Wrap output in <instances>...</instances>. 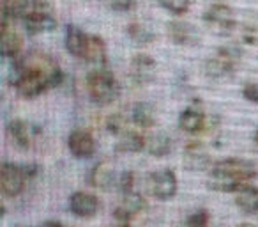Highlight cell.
<instances>
[{
  "label": "cell",
  "instance_id": "31",
  "mask_svg": "<svg viewBox=\"0 0 258 227\" xmlns=\"http://www.w3.org/2000/svg\"><path fill=\"white\" fill-rule=\"evenodd\" d=\"M133 172H124L120 177H118V187H120V190L124 192V194H127V192H131V187H133Z\"/></svg>",
  "mask_w": 258,
  "mask_h": 227
},
{
  "label": "cell",
  "instance_id": "6",
  "mask_svg": "<svg viewBox=\"0 0 258 227\" xmlns=\"http://www.w3.org/2000/svg\"><path fill=\"white\" fill-rule=\"evenodd\" d=\"M149 192L159 201H168L177 194V177L172 170H158L149 176Z\"/></svg>",
  "mask_w": 258,
  "mask_h": 227
},
{
  "label": "cell",
  "instance_id": "35",
  "mask_svg": "<svg viewBox=\"0 0 258 227\" xmlns=\"http://www.w3.org/2000/svg\"><path fill=\"white\" fill-rule=\"evenodd\" d=\"M122 227H127V225H122Z\"/></svg>",
  "mask_w": 258,
  "mask_h": 227
},
{
  "label": "cell",
  "instance_id": "18",
  "mask_svg": "<svg viewBox=\"0 0 258 227\" xmlns=\"http://www.w3.org/2000/svg\"><path fill=\"white\" fill-rule=\"evenodd\" d=\"M87 41H89V34H85L75 25L68 27V30H66V48L71 55L82 59L83 54H85Z\"/></svg>",
  "mask_w": 258,
  "mask_h": 227
},
{
  "label": "cell",
  "instance_id": "11",
  "mask_svg": "<svg viewBox=\"0 0 258 227\" xmlns=\"http://www.w3.org/2000/svg\"><path fill=\"white\" fill-rule=\"evenodd\" d=\"M68 148L76 158H89L96 151V141L85 130H75L68 139Z\"/></svg>",
  "mask_w": 258,
  "mask_h": 227
},
{
  "label": "cell",
  "instance_id": "23",
  "mask_svg": "<svg viewBox=\"0 0 258 227\" xmlns=\"http://www.w3.org/2000/svg\"><path fill=\"white\" fill-rule=\"evenodd\" d=\"M106 57V44L99 36H92L89 34V41H87L85 54H83V61L87 62H104Z\"/></svg>",
  "mask_w": 258,
  "mask_h": 227
},
{
  "label": "cell",
  "instance_id": "34",
  "mask_svg": "<svg viewBox=\"0 0 258 227\" xmlns=\"http://www.w3.org/2000/svg\"><path fill=\"white\" fill-rule=\"evenodd\" d=\"M254 146H256V149H258V130L254 131Z\"/></svg>",
  "mask_w": 258,
  "mask_h": 227
},
{
  "label": "cell",
  "instance_id": "9",
  "mask_svg": "<svg viewBox=\"0 0 258 227\" xmlns=\"http://www.w3.org/2000/svg\"><path fill=\"white\" fill-rule=\"evenodd\" d=\"M8 16H2V54L4 57L8 59H18L20 57V52H22L23 47V39L20 36V32L15 29V27L9 23Z\"/></svg>",
  "mask_w": 258,
  "mask_h": 227
},
{
  "label": "cell",
  "instance_id": "22",
  "mask_svg": "<svg viewBox=\"0 0 258 227\" xmlns=\"http://www.w3.org/2000/svg\"><path fill=\"white\" fill-rule=\"evenodd\" d=\"M145 139L142 137L137 131H124V133L118 137L117 142V151L120 153H138L145 148Z\"/></svg>",
  "mask_w": 258,
  "mask_h": 227
},
{
  "label": "cell",
  "instance_id": "15",
  "mask_svg": "<svg viewBox=\"0 0 258 227\" xmlns=\"http://www.w3.org/2000/svg\"><path fill=\"white\" fill-rule=\"evenodd\" d=\"M8 133L11 135V139L15 141V144L22 149H29L32 146L34 133H37V130H34L29 123L22 119L9 121L8 124Z\"/></svg>",
  "mask_w": 258,
  "mask_h": 227
},
{
  "label": "cell",
  "instance_id": "20",
  "mask_svg": "<svg viewBox=\"0 0 258 227\" xmlns=\"http://www.w3.org/2000/svg\"><path fill=\"white\" fill-rule=\"evenodd\" d=\"M235 204L242 209L247 215H254L258 213V188L246 185L240 190H237L235 195Z\"/></svg>",
  "mask_w": 258,
  "mask_h": 227
},
{
  "label": "cell",
  "instance_id": "1",
  "mask_svg": "<svg viewBox=\"0 0 258 227\" xmlns=\"http://www.w3.org/2000/svg\"><path fill=\"white\" fill-rule=\"evenodd\" d=\"M11 82L20 96L36 98L62 82V69L51 55L32 50L16 59Z\"/></svg>",
  "mask_w": 258,
  "mask_h": 227
},
{
  "label": "cell",
  "instance_id": "7",
  "mask_svg": "<svg viewBox=\"0 0 258 227\" xmlns=\"http://www.w3.org/2000/svg\"><path fill=\"white\" fill-rule=\"evenodd\" d=\"M239 57L235 50L232 48H223V50L218 52V55L211 57L205 64V73L212 78H219V76H225L228 73L233 71L235 68V61Z\"/></svg>",
  "mask_w": 258,
  "mask_h": 227
},
{
  "label": "cell",
  "instance_id": "24",
  "mask_svg": "<svg viewBox=\"0 0 258 227\" xmlns=\"http://www.w3.org/2000/svg\"><path fill=\"white\" fill-rule=\"evenodd\" d=\"M147 149L151 155L159 156V158H161V156H166L170 151H172V139H170V135L159 131V133L152 135V137L147 141Z\"/></svg>",
  "mask_w": 258,
  "mask_h": 227
},
{
  "label": "cell",
  "instance_id": "13",
  "mask_svg": "<svg viewBox=\"0 0 258 227\" xmlns=\"http://www.w3.org/2000/svg\"><path fill=\"white\" fill-rule=\"evenodd\" d=\"M166 29L175 44H197L200 41L198 30L187 22H170Z\"/></svg>",
  "mask_w": 258,
  "mask_h": 227
},
{
  "label": "cell",
  "instance_id": "2",
  "mask_svg": "<svg viewBox=\"0 0 258 227\" xmlns=\"http://www.w3.org/2000/svg\"><path fill=\"white\" fill-rule=\"evenodd\" d=\"M258 174V169L254 163L247 160L228 158L214 163L212 169L209 170L207 185L209 188L218 192H237L242 187H246L251 179H254Z\"/></svg>",
  "mask_w": 258,
  "mask_h": 227
},
{
  "label": "cell",
  "instance_id": "21",
  "mask_svg": "<svg viewBox=\"0 0 258 227\" xmlns=\"http://www.w3.org/2000/svg\"><path fill=\"white\" fill-rule=\"evenodd\" d=\"M133 123L140 128H151L156 123V110L151 103H137L131 110Z\"/></svg>",
  "mask_w": 258,
  "mask_h": 227
},
{
  "label": "cell",
  "instance_id": "26",
  "mask_svg": "<svg viewBox=\"0 0 258 227\" xmlns=\"http://www.w3.org/2000/svg\"><path fill=\"white\" fill-rule=\"evenodd\" d=\"M159 4L173 15H184L189 9L191 0H159Z\"/></svg>",
  "mask_w": 258,
  "mask_h": 227
},
{
  "label": "cell",
  "instance_id": "30",
  "mask_svg": "<svg viewBox=\"0 0 258 227\" xmlns=\"http://www.w3.org/2000/svg\"><path fill=\"white\" fill-rule=\"evenodd\" d=\"M242 96L251 103H258V85L256 83H246L242 89Z\"/></svg>",
  "mask_w": 258,
  "mask_h": 227
},
{
  "label": "cell",
  "instance_id": "5",
  "mask_svg": "<svg viewBox=\"0 0 258 227\" xmlns=\"http://www.w3.org/2000/svg\"><path fill=\"white\" fill-rule=\"evenodd\" d=\"M36 165H20V163H2L0 169V188L6 197H18L25 190L27 179L36 176Z\"/></svg>",
  "mask_w": 258,
  "mask_h": 227
},
{
  "label": "cell",
  "instance_id": "28",
  "mask_svg": "<svg viewBox=\"0 0 258 227\" xmlns=\"http://www.w3.org/2000/svg\"><path fill=\"white\" fill-rule=\"evenodd\" d=\"M106 128L110 133H115V135L124 133V117H122L120 114H113V116L106 121Z\"/></svg>",
  "mask_w": 258,
  "mask_h": 227
},
{
  "label": "cell",
  "instance_id": "16",
  "mask_svg": "<svg viewBox=\"0 0 258 227\" xmlns=\"http://www.w3.org/2000/svg\"><path fill=\"white\" fill-rule=\"evenodd\" d=\"M179 126L186 133H198L205 126V114L200 107L191 105L179 116Z\"/></svg>",
  "mask_w": 258,
  "mask_h": 227
},
{
  "label": "cell",
  "instance_id": "8",
  "mask_svg": "<svg viewBox=\"0 0 258 227\" xmlns=\"http://www.w3.org/2000/svg\"><path fill=\"white\" fill-rule=\"evenodd\" d=\"M129 75L138 85L151 83L156 76V61L145 54L135 55L133 61H131V66H129Z\"/></svg>",
  "mask_w": 258,
  "mask_h": 227
},
{
  "label": "cell",
  "instance_id": "12",
  "mask_svg": "<svg viewBox=\"0 0 258 227\" xmlns=\"http://www.w3.org/2000/svg\"><path fill=\"white\" fill-rule=\"evenodd\" d=\"M69 208L80 218H90L99 209V201L96 195L87 194V192H76L69 199Z\"/></svg>",
  "mask_w": 258,
  "mask_h": 227
},
{
  "label": "cell",
  "instance_id": "4",
  "mask_svg": "<svg viewBox=\"0 0 258 227\" xmlns=\"http://www.w3.org/2000/svg\"><path fill=\"white\" fill-rule=\"evenodd\" d=\"M87 93L94 103L99 105H110L120 94V85L113 73L104 68L94 69L87 75Z\"/></svg>",
  "mask_w": 258,
  "mask_h": 227
},
{
  "label": "cell",
  "instance_id": "27",
  "mask_svg": "<svg viewBox=\"0 0 258 227\" xmlns=\"http://www.w3.org/2000/svg\"><path fill=\"white\" fill-rule=\"evenodd\" d=\"M186 227H211V216L205 209H200L186 220Z\"/></svg>",
  "mask_w": 258,
  "mask_h": 227
},
{
  "label": "cell",
  "instance_id": "14",
  "mask_svg": "<svg viewBox=\"0 0 258 227\" xmlns=\"http://www.w3.org/2000/svg\"><path fill=\"white\" fill-rule=\"evenodd\" d=\"M145 208H147V202H145V199L142 197L140 194H137V192H127V194H124L122 202L117 206V209H115V216H117L118 220H127L133 215H137V213H142Z\"/></svg>",
  "mask_w": 258,
  "mask_h": 227
},
{
  "label": "cell",
  "instance_id": "32",
  "mask_svg": "<svg viewBox=\"0 0 258 227\" xmlns=\"http://www.w3.org/2000/svg\"><path fill=\"white\" fill-rule=\"evenodd\" d=\"M39 227H64V225L60 222H57V220H48V222L41 223Z\"/></svg>",
  "mask_w": 258,
  "mask_h": 227
},
{
  "label": "cell",
  "instance_id": "10",
  "mask_svg": "<svg viewBox=\"0 0 258 227\" xmlns=\"http://www.w3.org/2000/svg\"><path fill=\"white\" fill-rule=\"evenodd\" d=\"M182 162L187 170H204L211 165V156H209L207 149L204 148L202 142L191 141L184 148Z\"/></svg>",
  "mask_w": 258,
  "mask_h": 227
},
{
  "label": "cell",
  "instance_id": "19",
  "mask_svg": "<svg viewBox=\"0 0 258 227\" xmlns=\"http://www.w3.org/2000/svg\"><path fill=\"white\" fill-rule=\"evenodd\" d=\"M90 185L101 190H110L115 185V170L108 162H101L90 172Z\"/></svg>",
  "mask_w": 258,
  "mask_h": 227
},
{
  "label": "cell",
  "instance_id": "17",
  "mask_svg": "<svg viewBox=\"0 0 258 227\" xmlns=\"http://www.w3.org/2000/svg\"><path fill=\"white\" fill-rule=\"evenodd\" d=\"M204 20L207 23H214L223 29H232L235 25V15H233V9L228 8L225 4H214L205 11Z\"/></svg>",
  "mask_w": 258,
  "mask_h": 227
},
{
  "label": "cell",
  "instance_id": "29",
  "mask_svg": "<svg viewBox=\"0 0 258 227\" xmlns=\"http://www.w3.org/2000/svg\"><path fill=\"white\" fill-rule=\"evenodd\" d=\"M103 2L113 11H129L135 8V0H103Z\"/></svg>",
  "mask_w": 258,
  "mask_h": 227
},
{
  "label": "cell",
  "instance_id": "25",
  "mask_svg": "<svg viewBox=\"0 0 258 227\" xmlns=\"http://www.w3.org/2000/svg\"><path fill=\"white\" fill-rule=\"evenodd\" d=\"M127 34L137 44H147L154 39V34L149 29H145L144 25H140V23H131L127 27Z\"/></svg>",
  "mask_w": 258,
  "mask_h": 227
},
{
  "label": "cell",
  "instance_id": "3",
  "mask_svg": "<svg viewBox=\"0 0 258 227\" xmlns=\"http://www.w3.org/2000/svg\"><path fill=\"white\" fill-rule=\"evenodd\" d=\"M15 16L22 20L29 34H41L57 27V18L44 0H23Z\"/></svg>",
  "mask_w": 258,
  "mask_h": 227
},
{
  "label": "cell",
  "instance_id": "33",
  "mask_svg": "<svg viewBox=\"0 0 258 227\" xmlns=\"http://www.w3.org/2000/svg\"><path fill=\"white\" fill-rule=\"evenodd\" d=\"M237 227H256V225H253V223H239Z\"/></svg>",
  "mask_w": 258,
  "mask_h": 227
}]
</instances>
